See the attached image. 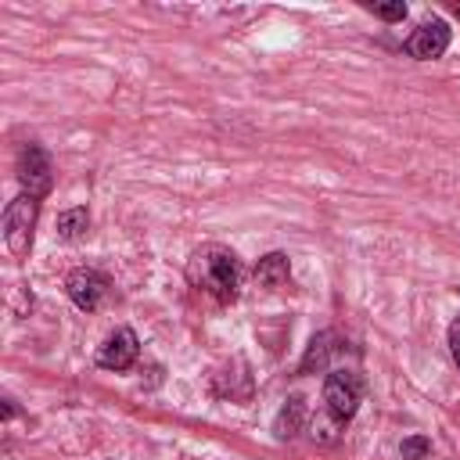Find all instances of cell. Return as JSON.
Returning <instances> with one entry per match:
<instances>
[{
  "label": "cell",
  "mask_w": 460,
  "mask_h": 460,
  "mask_svg": "<svg viewBox=\"0 0 460 460\" xmlns=\"http://www.w3.org/2000/svg\"><path fill=\"white\" fill-rule=\"evenodd\" d=\"M187 280H190V288H198L201 295L216 298L219 305H230L241 295L244 266H241V259L230 248H223V244H201L187 259Z\"/></svg>",
  "instance_id": "cell-1"
},
{
  "label": "cell",
  "mask_w": 460,
  "mask_h": 460,
  "mask_svg": "<svg viewBox=\"0 0 460 460\" xmlns=\"http://www.w3.org/2000/svg\"><path fill=\"white\" fill-rule=\"evenodd\" d=\"M36 219H40V198H32V194H18L4 208V241H7L11 255H18V259L29 255Z\"/></svg>",
  "instance_id": "cell-2"
},
{
  "label": "cell",
  "mask_w": 460,
  "mask_h": 460,
  "mask_svg": "<svg viewBox=\"0 0 460 460\" xmlns=\"http://www.w3.org/2000/svg\"><path fill=\"white\" fill-rule=\"evenodd\" d=\"M356 406H359V377L352 370H331L323 381V410L345 424L356 413Z\"/></svg>",
  "instance_id": "cell-3"
},
{
  "label": "cell",
  "mask_w": 460,
  "mask_h": 460,
  "mask_svg": "<svg viewBox=\"0 0 460 460\" xmlns=\"http://www.w3.org/2000/svg\"><path fill=\"white\" fill-rule=\"evenodd\" d=\"M18 183H22V194H32V198H43L47 190H50V183H54V176H50V158H47V151L40 147V144H25L22 151H18Z\"/></svg>",
  "instance_id": "cell-4"
},
{
  "label": "cell",
  "mask_w": 460,
  "mask_h": 460,
  "mask_svg": "<svg viewBox=\"0 0 460 460\" xmlns=\"http://www.w3.org/2000/svg\"><path fill=\"white\" fill-rule=\"evenodd\" d=\"M137 352H140L137 334L129 327H115L101 341V349H97V367H104V370H129L137 363Z\"/></svg>",
  "instance_id": "cell-5"
},
{
  "label": "cell",
  "mask_w": 460,
  "mask_h": 460,
  "mask_svg": "<svg viewBox=\"0 0 460 460\" xmlns=\"http://www.w3.org/2000/svg\"><path fill=\"white\" fill-rule=\"evenodd\" d=\"M446 47H449V25H446L442 18L420 22V25L410 32V40H406V54L417 58V61H431V58H438Z\"/></svg>",
  "instance_id": "cell-6"
},
{
  "label": "cell",
  "mask_w": 460,
  "mask_h": 460,
  "mask_svg": "<svg viewBox=\"0 0 460 460\" xmlns=\"http://www.w3.org/2000/svg\"><path fill=\"white\" fill-rule=\"evenodd\" d=\"M65 288H68V298L83 313H93L104 302V295H108V280L97 270H72L68 280H65Z\"/></svg>",
  "instance_id": "cell-7"
},
{
  "label": "cell",
  "mask_w": 460,
  "mask_h": 460,
  "mask_svg": "<svg viewBox=\"0 0 460 460\" xmlns=\"http://www.w3.org/2000/svg\"><path fill=\"white\" fill-rule=\"evenodd\" d=\"M252 273H255V284H259V288L277 291V288L288 284V277H291V262H288L284 252H270V255H262V259L255 262Z\"/></svg>",
  "instance_id": "cell-8"
},
{
  "label": "cell",
  "mask_w": 460,
  "mask_h": 460,
  "mask_svg": "<svg viewBox=\"0 0 460 460\" xmlns=\"http://www.w3.org/2000/svg\"><path fill=\"white\" fill-rule=\"evenodd\" d=\"M302 424H305V399H302V395H291V399L280 406V413H277V420H273V431H277V438H291V435L302 431Z\"/></svg>",
  "instance_id": "cell-9"
},
{
  "label": "cell",
  "mask_w": 460,
  "mask_h": 460,
  "mask_svg": "<svg viewBox=\"0 0 460 460\" xmlns=\"http://www.w3.org/2000/svg\"><path fill=\"white\" fill-rule=\"evenodd\" d=\"M86 226H90V216H86V208H65L61 216H58V237L61 241H83L86 237Z\"/></svg>",
  "instance_id": "cell-10"
},
{
  "label": "cell",
  "mask_w": 460,
  "mask_h": 460,
  "mask_svg": "<svg viewBox=\"0 0 460 460\" xmlns=\"http://www.w3.org/2000/svg\"><path fill=\"white\" fill-rule=\"evenodd\" d=\"M334 334H320V338H313L309 341V352H305V359H302V370L309 374L313 367L320 370V367H327V359H331V352H334Z\"/></svg>",
  "instance_id": "cell-11"
},
{
  "label": "cell",
  "mask_w": 460,
  "mask_h": 460,
  "mask_svg": "<svg viewBox=\"0 0 460 460\" xmlns=\"http://www.w3.org/2000/svg\"><path fill=\"white\" fill-rule=\"evenodd\" d=\"M341 428H345V424H341V420H338V417H331V413H327V410H323V413H316V417H313V438H316V442H334V438H338V431H341Z\"/></svg>",
  "instance_id": "cell-12"
},
{
  "label": "cell",
  "mask_w": 460,
  "mask_h": 460,
  "mask_svg": "<svg viewBox=\"0 0 460 460\" xmlns=\"http://www.w3.org/2000/svg\"><path fill=\"white\" fill-rule=\"evenodd\" d=\"M399 453H402L406 460H424V456L431 453V442H428V438H420V435H410V438H402Z\"/></svg>",
  "instance_id": "cell-13"
},
{
  "label": "cell",
  "mask_w": 460,
  "mask_h": 460,
  "mask_svg": "<svg viewBox=\"0 0 460 460\" xmlns=\"http://www.w3.org/2000/svg\"><path fill=\"white\" fill-rule=\"evenodd\" d=\"M374 14L385 18V22H402L406 18V4H377Z\"/></svg>",
  "instance_id": "cell-14"
},
{
  "label": "cell",
  "mask_w": 460,
  "mask_h": 460,
  "mask_svg": "<svg viewBox=\"0 0 460 460\" xmlns=\"http://www.w3.org/2000/svg\"><path fill=\"white\" fill-rule=\"evenodd\" d=\"M449 352H453V363L460 367V316L449 323Z\"/></svg>",
  "instance_id": "cell-15"
},
{
  "label": "cell",
  "mask_w": 460,
  "mask_h": 460,
  "mask_svg": "<svg viewBox=\"0 0 460 460\" xmlns=\"http://www.w3.org/2000/svg\"><path fill=\"white\" fill-rule=\"evenodd\" d=\"M456 11H460V7H456Z\"/></svg>",
  "instance_id": "cell-16"
}]
</instances>
